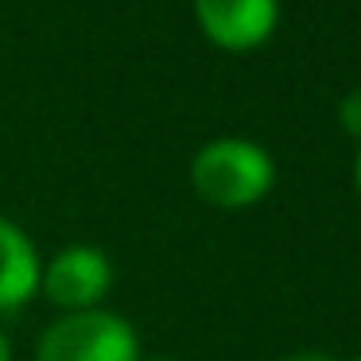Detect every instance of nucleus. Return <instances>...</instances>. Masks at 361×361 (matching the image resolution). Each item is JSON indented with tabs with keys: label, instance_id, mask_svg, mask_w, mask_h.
Instances as JSON below:
<instances>
[{
	"label": "nucleus",
	"instance_id": "f257e3e1",
	"mask_svg": "<svg viewBox=\"0 0 361 361\" xmlns=\"http://www.w3.org/2000/svg\"><path fill=\"white\" fill-rule=\"evenodd\" d=\"M190 187L206 206L241 214L260 206L276 187V159L249 136H214L190 159Z\"/></svg>",
	"mask_w": 361,
	"mask_h": 361
},
{
	"label": "nucleus",
	"instance_id": "f03ea898",
	"mask_svg": "<svg viewBox=\"0 0 361 361\" xmlns=\"http://www.w3.org/2000/svg\"><path fill=\"white\" fill-rule=\"evenodd\" d=\"M140 357L144 345L136 326L109 307L59 314L35 342V361H140Z\"/></svg>",
	"mask_w": 361,
	"mask_h": 361
},
{
	"label": "nucleus",
	"instance_id": "7ed1b4c3",
	"mask_svg": "<svg viewBox=\"0 0 361 361\" xmlns=\"http://www.w3.org/2000/svg\"><path fill=\"white\" fill-rule=\"evenodd\" d=\"M113 280H117V272H113L109 252L90 241H74V245H63L55 257L43 260L39 295L59 314L90 311V307H105Z\"/></svg>",
	"mask_w": 361,
	"mask_h": 361
},
{
	"label": "nucleus",
	"instance_id": "20e7f679",
	"mask_svg": "<svg viewBox=\"0 0 361 361\" xmlns=\"http://www.w3.org/2000/svg\"><path fill=\"white\" fill-rule=\"evenodd\" d=\"M195 24L210 47L252 55L280 27V0H190Z\"/></svg>",
	"mask_w": 361,
	"mask_h": 361
},
{
	"label": "nucleus",
	"instance_id": "39448f33",
	"mask_svg": "<svg viewBox=\"0 0 361 361\" xmlns=\"http://www.w3.org/2000/svg\"><path fill=\"white\" fill-rule=\"evenodd\" d=\"M39 280L43 257L32 233L8 214H0V314H16L39 299Z\"/></svg>",
	"mask_w": 361,
	"mask_h": 361
},
{
	"label": "nucleus",
	"instance_id": "423d86ee",
	"mask_svg": "<svg viewBox=\"0 0 361 361\" xmlns=\"http://www.w3.org/2000/svg\"><path fill=\"white\" fill-rule=\"evenodd\" d=\"M338 125H342V133L350 140L361 144V90L342 94V102H338Z\"/></svg>",
	"mask_w": 361,
	"mask_h": 361
},
{
	"label": "nucleus",
	"instance_id": "0eeeda50",
	"mask_svg": "<svg viewBox=\"0 0 361 361\" xmlns=\"http://www.w3.org/2000/svg\"><path fill=\"white\" fill-rule=\"evenodd\" d=\"M0 361H16V350H12V338L4 326H0Z\"/></svg>",
	"mask_w": 361,
	"mask_h": 361
},
{
	"label": "nucleus",
	"instance_id": "6e6552de",
	"mask_svg": "<svg viewBox=\"0 0 361 361\" xmlns=\"http://www.w3.org/2000/svg\"><path fill=\"white\" fill-rule=\"evenodd\" d=\"M283 361H334V357H326V353H314V350H303V353H288Z\"/></svg>",
	"mask_w": 361,
	"mask_h": 361
},
{
	"label": "nucleus",
	"instance_id": "1a4fd4ad",
	"mask_svg": "<svg viewBox=\"0 0 361 361\" xmlns=\"http://www.w3.org/2000/svg\"><path fill=\"white\" fill-rule=\"evenodd\" d=\"M353 187H357V198H361V144H357V159H353Z\"/></svg>",
	"mask_w": 361,
	"mask_h": 361
},
{
	"label": "nucleus",
	"instance_id": "9d476101",
	"mask_svg": "<svg viewBox=\"0 0 361 361\" xmlns=\"http://www.w3.org/2000/svg\"><path fill=\"white\" fill-rule=\"evenodd\" d=\"M140 361H179V357H164V353H152V357H140Z\"/></svg>",
	"mask_w": 361,
	"mask_h": 361
},
{
	"label": "nucleus",
	"instance_id": "9b49d317",
	"mask_svg": "<svg viewBox=\"0 0 361 361\" xmlns=\"http://www.w3.org/2000/svg\"><path fill=\"white\" fill-rule=\"evenodd\" d=\"M353 361H361V353H357V357H353Z\"/></svg>",
	"mask_w": 361,
	"mask_h": 361
}]
</instances>
